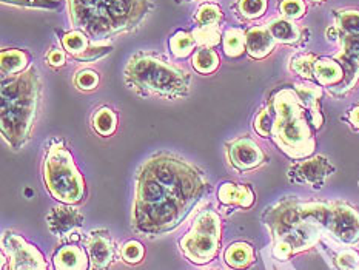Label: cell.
I'll return each instance as SVG.
<instances>
[{"label":"cell","instance_id":"obj_6","mask_svg":"<svg viewBox=\"0 0 359 270\" xmlns=\"http://www.w3.org/2000/svg\"><path fill=\"white\" fill-rule=\"evenodd\" d=\"M45 182L51 195L64 203H76L83 195L82 176L62 144H53L46 153Z\"/></svg>","mask_w":359,"mask_h":270},{"label":"cell","instance_id":"obj_28","mask_svg":"<svg viewBox=\"0 0 359 270\" xmlns=\"http://www.w3.org/2000/svg\"><path fill=\"white\" fill-rule=\"evenodd\" d=\"M221 18H222L221 8L213 4H207L199 8L196 20L201 23V27H205V25H217V22L221 20Z\"/></svg>","mask_w":359,"mask_h":270},{"label":"cell","instance_id":"obj_25","mask_svg":"<svg viewBox=\"0 0 359 270\" xmlns=\"http://www.w3.org/2000/svg\"><path fill=\"white\" fill-rule=\"evenodd\" d=\"M193 37L196 43H199L201 46H208L210 48V46L219 43L221 33L219 29H217V25H205L194 29Z\"/></svg>","mask_w":359,"mask_h":270},{"label":"cell","instance_id":"obj_24","mask_svg":"<svg viewBox=\"0 0 359 270\" xmlns=\"http://www.w3.org/2000/svg\"><path fill=\"white\" fill-rule=\"evenodd\" d=\"M194 45H196V41H194L193 34L182 33V31L175 34L170 41L171 51H173V54L177 58H185L187 54H190Z\"/></svg>","mask_w":359,"mask_h":270},{"label":"cell","instance_id":"obj_17","mask_svg":"<svg viewBox=\"0 0 359 270\" xmlns=\"http://www.w3.org/2000/svg\"><path fill=\"white\" fill-rule=\"evenodd\" d=\"M219 199L224 204H238L241 207H250L253 204V193L245 185L224 184L219 190Z\"/></svg>","mask_w":359,"mask_h":270},{"label":"cell","instance_id":"obj_39","mask_svg":"<svg viewBox=\"0 0 359 270\" xmlns=\"http://www.w3.org/2000/svg\"><path fill=\"white\" fill-rule=\"evenodd\" d=\"M48 60H50L51 65L60 67V65H64L65 56H64V53H62V51H51V53L48 54Z\"/></svg>","mask_w":359,"mask_h":270},{"label":"cell","instance_id":"obj_7","mask_svg":"<svg viewBox=\"0 0 359 270\" xmlns=\"http://www.w3.org/2000/svg\"><path fill=\"white\" fill-rule=\"evenodd\" d=\"M219 220L212 212L202 213L193 230L181 241V249L193 262L204 264L212 261L219 244Z\"/></svg>","mask_w":359,"mask_h":270},{"label":"cell","instance_id":"obj_41","mask_svg":"<svg viewBox=\"0 0 359 270\" xmlns=\"http://www.w3.org/2000/svg\"><path fill=\"white\" fill-rule=\"evenodd\" d=\"M177 2H189V0H177Z\"/></svg>","mask_w":359,"mask_h":270},{"label":"cell","instance_id":"obj_19","mask_svg":"<svg viewBox=\"0 0 359 270\" xmlns=\"http://www.w3.org/2000/svg\"><path fill=\"white\" fill-rule=\"evenodd\" d=\"M269 31L275 41L292 43L298 39V28H296L292 22L285 19H275L269 23Z\"/></svg>","mask_w":359,"mask_h":270},{"label":"cell","instance_id":"obj_33","mask_svg":"<svg viewBox=\"0 0 359 270\" xmlns=\"http://www.w3.org/2000/svg\"><path fill=\"white\" fill-rule=\"evenodd\" d=\"M280 11L288 19H298L306 11V5L302 0H284L280 4Z\"/></svg>","mask_w":359,"mask_h":270},{"label":"cell","instance_id":"obj_31","mask_svg":"<svg viewBox=\"0 0 359 270\" xmlns=\"http://www.w3.org/2000/svg\"><path fill=\"white\" fill-rule=\"evenodd\" d=\"M62 43H64L65 50L68 53H72L73 56H77V54H81V53L87 50V39H85V34L79 33V31H74V33H68L64 37Z\"/></svg>","mask_w":359,"mask_h":270},{"label":"cell","instance_id":"obj_42","mask_svg":"<svg viewBox=\"0 0 359 270\" xmlns=\"http://www.w3.org/2000/svg\"><path fill=\"white\" fill-rule=\"evenodd\" d=\"M315 2H323V0H315Z\"/></svg>","mask_w":359,"mask_h":270},{"label":"cell","instance_id":"obj_5","mask_svg":"<svg viewBox=\"0 0 359 270\" xmlns=\"http://www.w3.org/2000/svg\"><path fill=\"white\" fill-rule=\"evenodd\" d=\"M125 76L140 93L163 99H181L190 88V76L185 69L168 65L145 53L136 54L128 62Z\"/></svg>","mask_w":359,"mask_h":270},{"label":"cell","instance_id":"obj_8","mask_svg":"<svg viewBox=\"0 0 359 270\" xmlns=\"http://www.w3.org/2000/svg\"><path fill=\"white\" fill-rule=\"evenodd\" d=\"M334 172V167L323 156L298 162L288 170V176L296 184L321 187L324 181Z\"/></svg>","mask_w":359,"mask_h":270},{"label":"cell","instance_id":"obj_21","mask_svg":"<svg viewBox=\"0 0 359 270\" xmlns=\"http://www.w3.org/2000/svg\"><path fill=\"white\" fill-rule=\"evenodd\" d=\"M28 59L27 54L19 50H6L2 51V73L4 76L20 73L27 67Z\"/></svg>","mask_w":359,"mask_h":270},{"label":"cell","instance_id":"obj_1","mask_svg":"<svg viewBox=\"0 0 359 270\" xmlns=\"http://www.w3.org/2000/svg\"><path fill=\"white\" fill-rule=\"evenodd\" d=\"M204 187V177L189 162L173 154H156L137 175L136 227L147 234H163L176 227Z\"/></svg>","mask_w":359,"mask_h":270},{"label":"cell","instance_id":"obj_35","mask_svg":"<svg viewBox=\"0 0 359 270\" xmlns=\"http://www.w3.org/2000/svg\"><path fill=\"white\" fill-rule=\"evenodd\" d=\"M122 257H123L125 261H128V262H139L140 259H142V257H144L142 245H140L136 241L128 243L127 245L123 247Z\"/></svg>","mask_w":359,"mask_h":270},{"label":"cell","instance_id":"obj_13","mask_svg":"<svg viewBox=\"0 0 359 270\" xmlns=\"http://www.w3.org/2000/svg\"><path fill=\"white\" fill-rule=\"evenodd\" d=\"M90 259L95 270H105L113 259V247L107 234H91L88 241Z\"/></svg>","mask_w":359,"mask_h":270},{"label":"cell","instance_id":"obj_22","mask_svg":"<svg viewBox=\"0 0 359 270\" xmlns=\"http://www.w3.org/2000/svg\"><path fill=\"white\" fill-rule=\"evenodd\" d=\"M224 50L227 56L236 58L241 56L245 50V34L242 29L233 28L229 29L224 36Z\"/></svg>","mask_w":359,"mask_h":270},{"label":"cell","instance_id":"obj_23","mask_svg":"<svg viewBox=\"0 0 359 270\" xmlns=\"http://www.w3.org/2000/svg\"><path fill=\"white\" fill-rule=\"evenodd\" d=\"M95 128L97 130L99 135L102 136H110L113 131L116 130V114L110 110V108H102V110H99L95 116Z\"/></svg>","mask_w":359,"mask_h":270},{"label":"cell","instance_id":"obj_34","mask_svg":"<svg viewBox=\"0 0 359 270\" xmlns=\"http://www.w3.org/2000/svg\"><path fill=\"white\" fill-rule=\"evenodd\" d=\"M111 51V46L110 45H100V46H91V48H87L83 53L77 54V56H74L76 59L79 60H87V62H91V60H96V59H100L104 58L105 54H108Z\"/></svg>","mask_w":359,"mask_h":270},{"label":"cell","instance_id":"obj_15","mask_svg":"<svg viewBox=\"0 0 359 270\" xmlns=\"http://www.w3.org/2000/svg\"><path fill=\"white\" fill-rule=\"evenodd\" d=\"M315 77L321 85H338L344 79V68L338 60L321 59L315 64Z\"/></svg>","mask_w":359,"mask_h":270},{"label":"cell","instance_id":"obj_4","mask_svg":"<svg viewBox=\"0 0 359 270\" xmlns=\"http://www.w3.org/2000/svg\"><path fill=\"white\" fill-rule=\"evenodd\" d=\"M270 108L275 114L271 136L279 149L294 159L309 156L315 150V139L306 119V107L296 90L284 88L276 93Z\"/></svg>","mask_w":359,"mask_h":270},{"label":"cell","instance_id":"obj_12","mask_svg":"<svg viewBox=\"0 0 359 270\" xmlns=\"http://www.w3.org/2000/svg\"><path fill=\"white\" fill-rule=\"evenodd\" d=\"M275 46V37L271 36L269 28L256 27L245 34V50L255 59H262L271 53Z\"/></svg>","mask_w":359,"mask_h":270},{"label":"cell","instance_id":"obj_3","mask_svg":"<svg viewBox=\"0 0 359 270\" xmlns=\"http://www.w3.org/2000/svg\"><path fill=\"white\" fill-rule=\"evenodd\" d=\"M39 104V79L34 68L2 87V131L13 149L28 141Z\"/></svg>","mask_w":359,"mask_h":270},{"label":"cell","instance_id":"obj_29","mask_svg":"<svg viewBox=\"0 0 359 270\" xmlns=\"http://www.w3.org/2000/svg\"><path fill=\"white\" fill-rule=\"evenodd\" d=\"M316 56L313 54H302V56H298L292 62V69L302 77H307L310 79L315 73V64H316Z\"/></svg>","mask_w":359,"mask_h":270},{"label":"cell","instance_id":"obj_43","mask_svg":"<svg viewBox=\"0 0 359 270\" xmlns=\"http://www.w3.org/2000/svg\"><path fill=\"white\" fill-rule=\"evenodd\" d=\"M355 270H359V269H358V267H356V269H355Z\"/></svg>","mask_w":359,"mask_h":270},{"label":"cell","instance_id":"obj_2","mask_svg":"<svg viewBox=\"0 0 359 270\" xmlns=\"http://www.w3.org/2000/svg\"><path fill=\"white\" fill-rule=\"evenodd\" d=\"M148 8L147 0H69L74 27L93 39L137 27Z\"/></svg>","mask_w":359,"mask_h":270},{"label":"cell","instance_id":"obj_36","mask_svg":"<svg viewBox=\"0 0 359 270\" xmlns=\"http://www.w3.org/2000/svg\"><path fill=\"white\" fill-rule=\"evenodd\" d=\"M358 262H359L358 255L352 250L342 252L337 259V264L341 270H355L358 267Z\"/></svg>","mask_w":359,"mask_h":270},{"label":"cell","instance_id":"obj_16","mask_svg":"<svg viewBox=\"0 0 359 270\" xmlns=\"http://www.w3.org/2000/svg\"><path fill=\"white\" fill-rule=\"evenodd\" d=\"M56 267L57 270H85L87 269V258L79 247L69 245L64 247L56 255Z\"/></svg>","mask_w":359,"mask_h":270},{"label":"cell","instance_id":"obj_20","mask_svg":"<svg viewBox=\"0 0 359 270\" xmlns=\"http://www.w3.org/2000/svg\"><path fill=\"white\" fill-rule=\"evenodd\" d=\"M225 259L235 269H244L253 261V250L248 244H233L225 253Z\"/></svg>","mask_w":359,"mask_h":270},{"label":"cell","instance_id":"obj_10","mask_svg":"<svg viewBox=\"0 0 359 270\" xmlns=\"http://www.w3.org/2000/svg\"><path fill=\"white\" fill-rule=\"evenodd\" d=\"M229 159L233 167L245 172V170L259 167L265 161V154L253 139L239 137L229 144Z\"/></svg>","mask_w":359,"mask_h":270},{"label":"cell","instance_id":"obj_26","mask_svg":"<svg viewBox=\"0 0 359 270\" xmlns=\"http://www.w3.org/2000/svg\"><path fill=\"white\" fill-rule=\"evenodd\" d=\"M338 29L344 34L359 36V13L358 11H339Z\"/></svg>","mask_w":359,"mask_h":270},{"label":"cell","instance_id":"obj_9","mask_svg":"<svg viewBox=\"0 0 359 270\" xmlns=\"http://www.w3.org/2000/svg\"><path fill=\"white\" fill-rule=\"evenodd\" d=\"M6 244L11 257V270H46L42 255L20 236L10 235L6 238Z\"/></svg>","mask_w":359,"mask_h":270},{"label":"cell","instance_id":"obj_14","mask_svg":"<svg viewBox=\"0 0 359 270\" xmlns=\"http://www.w3.org/2000/svg\"><path fill=\"white\" fill-rule=\"evenodd\" d=\"M296 93L301 99V102L304 107L310 112V118L313 126L319 128L323 126V116L321 112H319V97H321V88L315 87V85H298L296 87Z\"/></svg>","mask_w":359,"mask_h":270},{"label":"cell","instance_id":"obj_18","mask_svg":"<svg viewBox=\"0 0 359 270\" xmlns=\"http://www.w3.org/2000/svg\"><path fill=\"white\" fill-rule=\"evenodd\" d=\"M193 65L199 73H213L215 69L219 67V56H217L215 50L208 48V46H202L201 50L194 53Z\"/></svg>","mask_w":359,"mask_h":270},{"label":"cell","instance_id":"obj_11","mask_svg":"<svg viewBox=\"0 0 359 270\" xmlns=\"http://www.w3.org/2000/svg\"><path fill=\"white\" fill-rule=\"evenodd\" d=\"M48 227L56 236H65L83 224L82 213L73 207H56L46 216Z\"/></svg>","mask_w":359,"mask_h":270},{"label":"cell","instance_id":"obj_32","mask_svg":"<svg viewBox=\"0 0 359 270\" xmlns=\"http://www.w3.org/2000/svg\"><path fill=\"white\" fill-rule=\"evenodd\" d=\"M239 8L248 19L259 18L267 10V0H241Z\"/></svg>","mask_w":359,"mask_h":270},{"label":"cell","instance_id":"obj_40","mask_svg":"<svg viewBox=\"0 0 359 270\" xmlns=\"http://www.w3.org/2000/svg\"><path fill=\"white\" fill-rule=\"evenodd\" d=\"M350 121H352V123L356 128H359V105L353 108V112L350 113Z\"/></svg>","mask_w":359,"mask_h":270},{"label":"cell","instance_id":"obj_27","mask_svg":"<svg viewBox=\"0 0 359 270\" xmlns=\"http://www.w3.org/2000/svg\"><path fill=\"white\" fill-rule=\"evenodd\" d=\"M339 41L342 43V51L339 53L341 56L353 60L359 65V36L344 34L339 31Z\"/></svg>","mask_w":359,"mask_h":270},{"label":"cell","instance_id":"obj_30","mask_svg":"<svg viewBox=\"0 0 359 270\" xmlns=\"http://www.w3.org/2000/svg\"><path fill=\"white\" fill-rule=\"evenodd\" d=\"M273 126H275V114H273V110L269 107L257 114V118L255 121V128L261 136L267 137L271 135Z\"/></svg>","mask_w":359,"mask_h":270},{"label":"cell","instance_id":"obj_37","mask_svg":"<svg viewBox=\"0 0 359 270\" xmlns=\"http://www.w3.org/2000/svg\"><path fill=\"white\" fill-rule=\"evenodd\" d=\"M99 77L95 72H81L76 77V83L82 90H93L97 85Z\"/></svg>","mask_w":359,"mask_h":270},{"label":"cell","instance_id":"obj_38","mask_svg":"<svg viewBox=\"0 0 359 270\" xmlns=\"http://www.w3.org/2000/svg\"><path fill=\"white\" fill-rule=\"evenodd\" d=\"M4 2L27 5V6H42V8H56L60 5L57 2H53V0H4Z\"/></svg>","mask_w":359,"mask_h":270}]
</instances>
